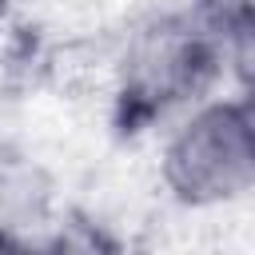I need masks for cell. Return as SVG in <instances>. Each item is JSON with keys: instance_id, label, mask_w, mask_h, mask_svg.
Returning a JSON list of instances; mask_svg holds the SVG:
<instances>
[{"instance_id": "277c9868", "label": "cell", "mask_w": 255, "mask_h": 255, "mask_svg": "<svg viewBox=\"0 0 255 255\" xmlns=\"http://www.w3.org/2000/svg\"><path fill=\"white\" fill-rule=\"evenodd\" d=\"M235 116H239V128H243L247 147H251V155H255V88H247V96L235 104Z\"/></svg>"}, {"instance_id": "6da1fadb", "label": "cell", "mask_w": 255, "mask_h": 255, "mask_svg": "<svg viewBox=\"0 0 255 255\" xmlns=\"http://www.w3.org/2000/svg\"><path fill=\"white\" fill-rule=\"evenodd\" d=\"M223 64V40L211 16V4L195 16H167L155 28L139 32L124 64V124L139 128L163 116L167 108L195 100Z\"/></svg>"}, {"instance_id": "3957f363", "label": "cell", "mask_w": 255, "mask_h": 255, "mask_svg": "<svg viewBox=\"0 0 255 255\" xmlns=\"http://www.w3.org/2000/svg\"><path fill=\"white\" fill-rule=\"evenodd\" d=\"M219 40H223V56L235 64L239 80L247 88H255V4L251 0H215L211 4Z\"/></svg>"}, {"instance_id": "5b68a950", "label": "cell", "mask_w": 255, "mask_h": 255, "mask_svg": "<svg viewBox=\"0 0 255 255\" xmlns=\"http://www.w3.org/2000/svg\"><path fill=\"white\" fill-rule=\"evenodd\" d=\"M0 8H4V0H0Z\"/></svg>"}, {"instance_id": "7a4b0ae2", "label": "cell", "mask_w": 255, "mask_h": 255, "mask_svg": "<svg viewBox=\"0 0 255 255\" xmlns=\"http://www.w3.org/2000/svg\"><path fill=\"white\" fill-rule=\"evenodd\" d=\"M163 179L175 199L211 207L255 187V155L239 128L235 104H211L195 112L163 151Z\"/></svg>"}]
</instances>
